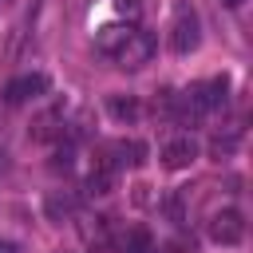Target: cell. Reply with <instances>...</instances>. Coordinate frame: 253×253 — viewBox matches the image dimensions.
Masks as SVG:
<instances>
[{"label": "cell", "mask_w": 253, "mask_h": 253, "mask_svg": "<svg viewBox=\"0 0 253 253\" xmlns=\"http://www.w3.org/2000/svg\"><path fill=\"white\" fill-rule=\"evenodd\" d=\"M95 47H99L111 63H119V67H142V63L154 55V40H150V32H142L138 24H107V28H99Z\"/></svg>", "instance_id": "cell-1"}, {"label": "cell", "mask_w": 253, "mask_h": 253, "mask_svg": "<svg viewBox=\"0 0 253 253\" xmlns=\"http://www.w3.org/2000/svg\"><path fill=\"white\" fill-rule=\"evenodd\" d=\"M225 91H229V83H225V79L190 83L182 95H170V111H174V119H178V123H198V119H206L210 111L225 107Z\"/></svg>", "instance_id": "cell-2"}, {"label": "cell", "mask_w": 253, "mask_h": 253, "mask_svg": "<svg viewBox=\"0 0 253 253\" xmlns=\"http://www.w3.org/2000/svg\"><path fill=\"white\" fill-rule=\"evenodd\" d=\"M198 43H202L198 12H194L190 4H178V8H174V20H170V47H174L178 55H190V51H198Z\"/></svg>", "instance_id": "cell-3"}, {"label": "cell", "mask_w": 253, "mask_h": 253, "mask_svg": "<svg viewBox=\"0 0 253 253\" xmlns=\"http://www.w3.org/2000/svg\"><path fill=\"white\" fill-rule=\"evenodd\" d=\"M40 95H47V75H43V71L16 75V79L4 87V103H12V107H20V103H32V99H40Z\"/></svg>", "instance_id": "cell-4"}, {"label": "cell", "mask_w": 253, "mask_h": 253, "mask_svg": "<svg viewBox=\"0 0 253 253\" xmlns=\"http://www.w3.org/2000/svg\"><path fill=\"white\" fill-rule=\"evenodd\" d=\"M210 237H213L217 245H237V241L245 237V217H241L237 210L213 213V217H210Z\"/></svg>", "instance_id": "cell-5"}, {"label": "cell", "mask_w": 253, "mask_h": 253, "mask_svg": "<svg viewBox=\"0 0 253 253\" xmlns=\"http://www.w3.org/2000/svg\"><path fill=\"white\" fill-rule=\"evenodd\" d=\"M111 249H115V253H158L150 229H142V225H123V229L111 237Z\"/></svg>", "instance_id": "cell-6"}, {"label": "cell", "mask_w": 253, "mask_h": 253, "mask_svg": "<svg viewBox=\"0 0 253 253\" xmlns=\"http://www.w3.org/2000/svg\"><path fill=\"white\" fill-rule=\"evenodd\" d=\"M194 158H198V142H194L190 134H174V138L162 146V166H166V170H186Z\"/></svg>", "instance_id": "cell-7"}, {"label": "cell", "mask_w": 253, "mask_h": 253, "mask_svg": "<svg viewBox=\"0 0 253 253\" xmlns=\"http://www.w3.org/2000/svg\"><path fill=\"white\" fill-rule=\"evenodd\" d=\"M115 174H119L115 158L99 154V158L91 162V174H87V194H107V190L115 186Z\"/></svg>", "instance_id": "cell-8"}, {"label": "cell", "mask_w": 253, "mask_h": 253, "mask_svg": "<svg viewBox=\"0 0 253 253\" xmlns=\"http://www.w3.org/2000/svg\"><path fill=\"white\" fill-rule=\"evenodd\" d=\"M43 210H47L51 221H63V217L75 213V194H71V190H51V194L43 198Z\"/></svg>", "instance_id": "cell-9"}, {"label": "cell", "mask_w": 253, "mask_h": 253, "mask_svg": "<svg viewBox=\"0 0 253 253\" xmlns=\"http://www.w3.org/2000/svg\"><path fill=\"white\" fill-rule=\"evenodd\" d=\"M59 134H63V107H55L32 123V138H59Z\"/></svg>", "instance_id": "cell-10"}, {"label": "cell", "mask_w": 253, "mask_h": 253, "mask_svg": "<svg viewBox=\"0 0 253 253\" xmlns=\"http://www.w3.org/2000/svg\"><path fill=\"white\" fill-rule=\"evenodd\" d=\"M107 107H111L115 119H134V115H138V103H134V99H123V95H111Z\"/></svg>", "instance_id": "cell-11"}, {"label": "cell", "mask_w": 253, "mask_h": 253, "mask_svg": "<svg viewBox=\"0 0 253 253\" xmlns=\"http://www.w3.org/2000/svg\"><path fill=\"white\" fill-rule=\"evenodd\" d=\"M115 8H119L130 24H134V20H138V12H142V4H138V0H115Z\"/></svg>", "instance_id": "cell-12"}, {"label": "cell", "mask_w": 253, "mask_h": 253, "mask_svg": "<svg viewBox=\"0 0 253 253\" xmlns=\"http://www.w3.org/2000/svg\"><path fill=\"white\" fill-rule=\"evenodd\" d=\"M0 253H20V249H16L12 241H0Z\"/></svg>", "instance_id": "cell-13"}, {"label": "cell", "mask_w": 253, "mask_h": 253, "mask_svg": "<svg viewBox=\"0 0 253 253\" xmlns=\"http://www.w3.org/2000/svg\"><path fill=\"white\" fill-rule=\"evenodd\" d=\"M0 174H8V154L0 150Z\"/></svg>", "instance_id": "cell-14"}, {"label": "cell", "mask_w": 253, "mask_h": 253, "mask_svg": "<svg viewBox=\"0 0 253 253\" xmlns=\"http://www.w3.org/2000/svg\"><path fill=\"white\" fill-rule=\"evenodd\" d=\"M221 4H225V8H241L245 0H221Z\"/></svg>", "instance_id": "cell-15"}, {"label": "cell", "mask_w": 253, "mask_h": 253, "mask_svg": "<svg viewBox=\"0 0 253 253\" xmlns=\"http://www.w3.org/2000/svg\"><path fill=\"white\" fill-rule=\"evenodd\" d=\"M166 253H182V249H178V245H170V249H166Z\"/></svg>", "instance_id": "cell-16"}, {"label": "cell", "mask_w": 253, "mask_h": 253, "mask_svg": "<svg viewBox=\"0 0 253 253\" xmlns=\"http://www.w3.org/2000/svg\"><path fill=\"white\" fill-rule=\"evenodd\" d=\"M8 4H12V0H0V12H4V8H8Z\"/></svg>", "instance_id": "cell-17"}]
</instances>
